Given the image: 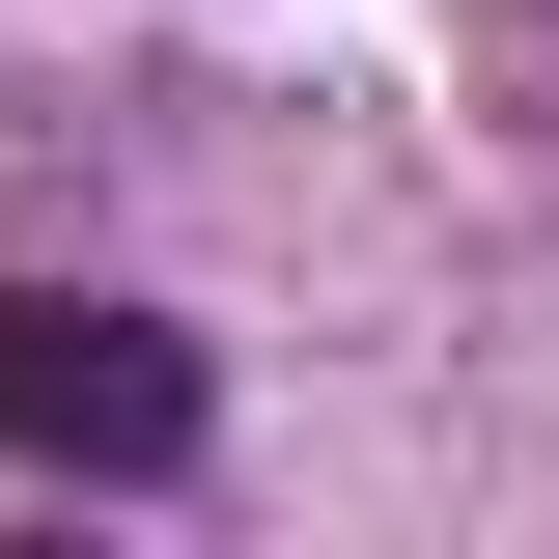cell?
I'll return each instance as SVG.
<instances>
[{"mask_svg":"<svg viewBox=\"0 0 559 559\" xmlns=\"http://www.w3.org/2000/svg\"><path fill=\"white\" fill-rule=\"evenodd\" d=\"M224 364L168 336V308H112V280H0V448L28 476H197Z\"/></svg>","mask_w":559,"mask_h":559,"instance_id":"cell-1","label":"cell"}]
</instances>
